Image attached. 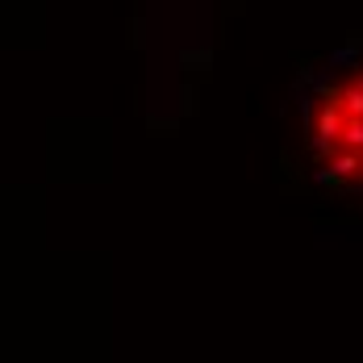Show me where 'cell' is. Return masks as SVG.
Returning <instances> with one entry per match:
<instances>
[{
	"instance_id": "6da1fadb",
	"label": "cell",
	"mask_w": 363,
	"mask_h": 363,
	"mask_svg": "<svg viewBox=\"0 0 363 363\" xmlns=\"http://www.w3.org/2000/svg\"><path fill=\"white\" fill-rule=\"evenodd\" d=\"M305 143L330 188L363 196V50L338 59L305 101Z\"/></svg>"
}]
</instances>
